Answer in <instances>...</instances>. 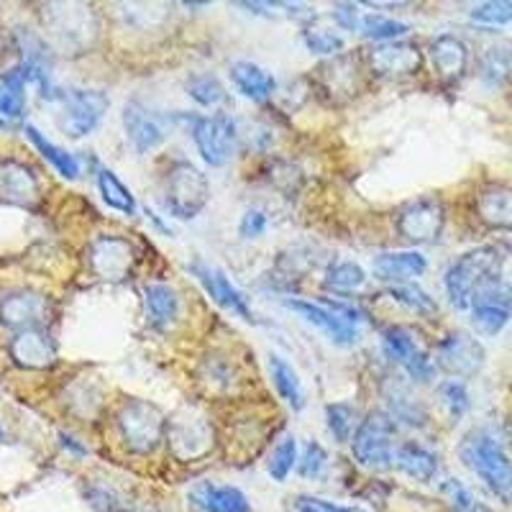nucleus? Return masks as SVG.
Listing matches in <instances>:
<instances>
[{
	"mask_svg": "<svg viewBox=\"0 0 512 512\" xmlns=\"http://www.w3.org/2000/svg\"><path fill=\"white\" fill-rule=\"evenodd\" d=\"M29 80L31 67L26 62H21L16 70L3 75V82H0V113L3 116L16 118L24 113V90Z\"/></svg>",
	"mask_w": 512,
	"mask_h": 512,
	"instance_id": "7c9ffc66",
	"label": "nucleus"
},
{
	"mask_svg": "<svg viewBox=\"0 0 512 512\" xmlns=\"http://www.w3.org/2000/svg\"><path fill=\"white\" fill-rule=\"evenodd\" d=\"M359 31L364 39L387 44V41H400L402 36H408L410 26L402 24V21H395L390 16H382V13H367V16H361Z\"/></svg>",
	"mask_w": 512,
	"mask_h": 512,
	"instance_id": "72a5a7b5",
	"label": "nucleus"
},
{
	"mask_svg": "<svg viewBox=\"0 0 512 512\" xmlns=\"http://www.w3.org/2000/svg\"><path fill=\"white\" fill-rule=\"evenodd\" d=\"M85 497H88V502L98 512H121L123 510L121 497H118L111 487H100V484H93V487L85 489Z\"/></svg>",
	"mask_w": 512,
	"mask_h": 512,
	"instance_id": "49530a36",
	"label": "nucleus"
},
{
	"mask_svg": "<svg viewBox=\"0 0 512 512\" xmlns=\"http://www.w3.org/2000/svg\"><path fill=\"white\" fill-rule=\"evenodd\" d=\"M169 446L175 451L177 459L195 461L203 459L213 446V431H210L208 420L198 413L177 415L175 420H169L167 425Z\"/></svg>",
	"mask_w": 512,
	"mask_h": 512,
	"instance_id": "f8f14e48",
	"label": "nucleus"
},
{
	"mask_svg": "<svg viewBox=\"0 0 512 512\" xmlns=\"http://www.w3.org/2000/svg\"><path fill=\"white\" fill-rule=\"evenodd\" d=\"M446 226V208L436 198H418L397 213V231L408 244H436Z\"/></svg>",
	"mask_w": 512,
	"mask_h": 512,
	"instance_id": "1a4fd4ad",
	"label": "nucleus"
},
{
	"mask_svg": "<svg viewBox=\"0 0 512 512\" xmlns=\"http://www.w3.org/2000/svg\"><path fill=\"white\" fill-rule=\"evenodd\" d=\"M397 423L387 413H369L361 420L356 428L354 438H351V451L354 459L361 466H367L372 472H387L395 464V451H392V441H395Z\"/></svg>",
	"mask_w": 512,
	"mask_h": 512,
	"instance_id": "39448f33",
	"label": "nucleus"
},
{
	"mask_svg": "<svg viewBox=\"0 0 512 512\" xmlns=\"http://www.w3.org/2000/svg\"><path fill=\"white\" fill-rule=\"evenodd\" d=\"M387 295H390L395 303L405 305V308L415 310V313L420 315H433L438 310L436 300H433L425 290H420L418 285H410V282L408 285H392Z\"/></svg>",
	"mask_w": 512,
	"mask_h": 512,
	"instance_id": "ea45409f",
	"label": "nucleus"
},
{
	"mask_svg": "<svg viewBox=\"0 0 512 512\" xmlns=\"http://www.w3.org/2000/svg\"><path fill=\"white\" fill-rule=\"evenodd\" d=\"M431 62L436 75L443 82H456L464 77L466 64H469V49L464 41L454 34H441L431 41Z\"/></svg>",
	"mask_w": 512,
	"mask_h": 512,
	"instance_id": "5701e85b",
	"label": "nucleus"
},
{
	"mask_svg": "<svg viewBox=\"0 0 512 512\" xmlns=\"http://www.w3.org/2000/svg\"><path fill=\"white\" fill-rule=\"evenodd\" d=\"M95 180H98L100 198H103V203L108 205V208L118 210V213H123V216H134L136 198L131 195V190H128V187L118 180V175L113 172V169L98 167V175H95Z\"/></svg>",
	"mask_w": 512,
	"mask_h": 512,
	"instance_id": "2f4dec72",
	"label": "nucleus"
},
{
	"mask_svg": "<svg viewBox=\"0 0 512 512\" xmlns=\"http://www.w3.org/2000/svg\"><path fill=\"white\" fill-rule=\"evenodd\" d=\"M123 128H126V139L139 154L154 152L167 139L162 121L141 100H128L123 105Z\"/></svg>",
	"mask_w": 512,
	"mask_h": 512,
	"instance_id": "dca6fc26",
	"label": "nucleus"
},
{
	"mask_svg": "<svg viewBox=\"0 0 512 512\" xmlns=\"http://www.w3.org/2000/svg\"><path fill=\"white\" fill-rule=\"evenodd\" d=\"M267 231V216L259 208H249L239 221L241 239H259Z\"/></svg>",
	"mask_w": 512,
	"mask_h": 512,
	"instance_id": "09e8293b",
	"label": "nucleus"
},
{
	"mask_svg": "<svg viewBox=\"0 0 512 512\" xmlns=\"http://www.w3.org/2000/svg\"><path fill=\"white\" fill-rule=\"evenodd\" d=\"M187 497L190 505L200 512H251L249 497L231 484L198 482Z\"/></svg>",
	"mask_w": 512,
	"mask_h": 512,
	"instance_id": "aec40b11",
	"label": "nucleus"
},
{
	"mask_svg": "<svg viewBox=\"0 0 512 512\" xmlns=\"http://www.w3.org/2000/svg\"><path fill=\"white\" fill-rule=\"evenodd\" d=\"M192 141L205 164L223 167L236 149V121L223 111L198 116L192 121Z\"/></svg>",
	"mask_w": 512,
	"mask_h": 512,
	"instance_id": "0eeeda50",
	"label": "nucleus"
},
{
	"mask_svg": "<svg viewBox=\"0 0 512 512\" xmlns=\"http://www.w3.org/2000/svg\"><path fill=\"white\" fill-rule=\"evenodd\" d=\"M228 72H231V80L236 85V90L244 98L254 100V103H264L277 90V80L264 67H259L254 62H233Z\"/></svg>",
	"mask_w": 512,
	"mask_h": 512,
	"instance_id": "a878e982",
	"label": "nucleus"
},
{
	"mask_svg": "<svg viewBox=\"0 0 512 512\" xmlns=\"http://www.w3.org/2000/svg\"><path fill=\"white\" fill-rule=\"evenodd\" d=\"M469 310H472V320L479 333H484V336H497L507 326V320L512 315V297L500 285V280H497L492 285L482 287L474 295L472 308Z\"/></svg>",
	"mask_w": 512,
	"mask_h": 512,
	"instance_id": "4468645a",
	"label": "nucleus"
},
{
	"mask_svg": "<svg viewBox=\"0 0 512 512\" xmlns=\"http://www.w3.org/2000/svg\"><path fill=\"white\" fill-rule=\"evenodd\" d=\"M187 95L203 108H216V105L226 103L228 93L223 88V82L216 75H195L187 82Z\"/></svg>",
	"mask_w": 512,
	"mask_h": 512,
	"instance_id": "e433bc0d",
	"label": "nucleus"
},
{
	"mask_svg": "<svg viewBox=\"0 0 512 512\" xmlns=\"http://www.w3.org/2000/svg\"><path fill=\"white\" fill-rule=\"evenodd\" d=\"M144 305H146V318L154 328L164 331L180 318V295L175 287L164 285V282H152L144 287Z\"/></svg>",
	"mask_w": 512,
	"mask_h": 512,
	"instance_id": "393cba45",
	"label": "nucleus"
},
{
	"mask_svg": "<svg viewBox=\"0 0 512 512\" xmlns=\"http://www.w3.org/2000/svg\"><path fill=\"white\" fill-rule=\"evenodd\" d=\"M441 492H443V497H446V500L454 505L456 512L472 510V507L477 505V500H474L472 492H469V489H466L459 479H446V482L441 484Z\"/></svg>",
	"mask_w": 512,
	"mask_h": 512,
	"instance_id": "de8ad7c7",
	"label": "nucleus"
},
{
	"mask_svg": "<svg viewBox=\"0 0 512 512\" xmlns=\"http://www.w3.org/2000/svg\"><path fill=\"white\" fill-rule=\"evenodd\" d=\"M190 272L195 274V280L203 285V290L213 297V303H218L223 310H228V313L236 315V318L246 320V323H254V310H251L249 300H246L244 292H241L239 287L231 285V280H228L221 269L210 267V264L195 259V262L190 264Z\"/></svg>",
	"mask_w": 512,
	"mask_h": 512,
	"instance_id": "ddd939ff",
	"label": "nucleus"
},
{
	"mask_svg": "<svg viewBox=\"0 0 512 512\" xmlns=\"http://www.w3.org/2000/svg\"><path fill=\"white\" fill-rule=\"evenodd\" d=\"M502 254L495 246H477L456 259L443 274L448 303L459 310L472 308V300L482 287L500 280Z\"/></svg>",
	"mask_w": 512,
	"mask_h": 512,
	"instance_id": "f257e3e1",
	"label": "nucleus"
},
{
	"mask_svg": "<svg viewBox=\"0 0 512 512\" xmlns=\"http://www.w3.org/2000/svg\"><path fill=\"white\" fill-rule=\"evenodd\" d=\"M423 64L420 49L410 41H387V44H377L369 52V67L374 75L379 77H408L415 75Z\"/></svg>",
	"mask_w": 512,
	"mask_h": 512,
	"instance_id": "a211bd4d",
	"label": "nucleus"
},
{
	"mask_svg": "<svg viewBox=\"0 0 512 512\" xmlns=\"http://www.w3.org/2000/svg\"><path fill=\"white\" fill-rule=\"evenodd\" d=\"M144 512H154V510H144Z\"/></svg>",
	"mask_w": 512,
	"mask_h": 512,
	"instance_id": "bf43d9fd",
	"label": "nucleus"
},
{
	"mask_svg": "<svg viewBox=\"0 0 512 512\" xmlns=\"http://www.w3.org/2000/svg\"><path fill=\"white\" fill-rule=\"evenodd\" d=\"M49 315V300L34 290H18L0 300V323L16 331L39 328Z\"/></svg>",
	"mask_w": 512,
	"mask_h": 512,
	"instance_id": "2eb2a0df",
	"label": "nucleus"
},
{
	"mask_svg": "<svg viewBox=\"0 0 512 512\" xmlns=\"http://www.w3.org/2000/svg\"><path fill=\"white\" fill-rule=\"evenodd\" d=\"M326 420H328V431L336 438L338 443L351 441L354 436V425H356V408L349 405V402H333L326 408Z\"/></svg>",
	"mask_w": 512,
	"mask_h": 512,
	"instance_id": "58836bf2",
	"label": "nucleus"
},
{
	"mask_svg": "<svg viewBox=\"0 0 512 512\" xmlns=\"http://www.w3.org/2000/svg\"><path fill=\"white\" fill-rule=\"evenodd\" d=\"M395 466L415 482H433L438 474V456L423 443L408 441L395 451Z\"/></svg>",
	"mask_w": 512,
	"mask_h": 512,
	"instance_id": "bb28decb",
	"label": "nucleus"
},
{
	"mask_svg": "<svg viewBox=\"0 0 512 512\" xmlns=\"http://www.w3.org/2000/svg\"><path fill=\"white\" fill-rule=\"evenodd\" d=\"M24 131H26V139L34 144L36 152L47 159V162L57 169L64 180H77V177H80V164H77L75 154H70L67 149H62V146H57L54 141H49L36 126H26Z\"/></svg>",
	"mask_w": 512,
	"mask_h": 512,
	"instance_id": "c756f323",
	"label": "nucleus"
},
{
	"mask_svg": "<svg viewBox=\"0 0 512 512\" xmlns=\"http://www.w3.org/2000/svg\"><path fill=\"white\" fill-rule=\"evenodd\" d=\"M59 100H62L59 128L72 139L93 134L108 113V105H111V100L98 90H67V93L59 95Z\"/></svg>",
	"mask_w": 512,
	"mask_h": 512,
	"instance_id": "6e6552de",
	"label": "nucleus"
},
{
	"mask_svg": "<svg viewBox=\"0 0 512 512\" xmlns=\"http://www.w3.org/2000/svg\"><path fill=\"white\" fill-rule=\"evenodd\" d=\"M123 443L134 454H152L167 436V418L149 400H126L116 415Z\"/></svg>",
	"mask_w": 512,
	"mask_h": 512,
	"instance_id": "20e7f679",
	"label": "nucleus"
},
{
	"mask_svg": "<svg viewBox=\"0 0 512 512\" xmlns=\"http://www.w3.org/2000/svg\"><path fill=\"white\" fill-rule=\"evenodd\" d=\"M438 397H441V405L446 408V413L454 420L464 418L466 410H469V392H466L464 382H459V379H448V382L438 384Z\"/></svg>",
	"mask_w": 512,
	"mask_h": 512,
	"instance_id": "79ce46f5",
	"label": "nucleus"
},
{
	"mask_svg": "<svg viewBox=\"0 0 512 512\" xmlns=\"http://www.w3.org/2000/svg\"><path fill=\"white\" fill-rule=\"evenodd\" d=\"M477 216L487 228L512 231V185L492 182L484 185L477 195Z\"/></svg>",
	"mask_w": 512,
	"mask_h": 512,
	"instance_id": "412c9836",
	"label": "nucleus"
},
{
	"mask_svg": "<svg viewBox=\"0 0 512 512\" xmlns=\"http://www.w3.org/2000/svg\"><path fill=\"white\" fill-rule=\"evenodd\" d=\"M297 512H349V507H341V505H333L328 500H320V497H297L295 502Z\"/></svg>",
	"mask_w": 512,
	"mask_h": 512,
	"instance_id": "3c124183",
	"label": "nucleus"
},
{
	"mask_svg": "<svg viewBox=\"0 0 512 512\" xmlns=\"http://www.w3.org/2000/svg\"><path fill=\"white\" fill-rule=\"evenodd\" d=\"M367 285V272L354 262H336L326 269V287L336 292H356Z\"/></svg>",
	"mask_w": 512,
	"mask_h": 512,
	"instance_id": "c9c22d12",
	"label": "nucleus"
},
{
	"mask_svg": "<svg viewBox=\"0 0 512 512\" xmlns=\"http://www.w3.org/2000/svg\"><path fill=\"white\" fill-rule=\"evenodd\" d=\"M461 461H464L497 500L512 502V464L507 459L505 448L484 431H472L464 438L459 448Z\"/></svg>",
	"mask_w": 512,
	"mask_h": 512,
	"instance_id": "f03ea898",
	"label": "nucleus"
},
{
	"mask_svg": "<svg viewBox=\"0 0 512 512\" xmlns=\"http://www.w3.org/2000/svg\"><path fill=\"white\" fill-rule=\"evenodd\" d=\"M484 359H487V354H484L479 338L466 331L448 333L436 346V367H441L443 372L456 379H469L482 372Z\"/></svg>",
	"mask_w": 512,
	"mask_h": 512,
	"instance_id": "9d476101",
	"label": "nucleus"
},
{
	"mask_svg": "<svg viewBox=\"0 0 512 512\" xmlns=\"http://www.w3.org/2000/svg\"><path fill=\"white\" fill-rule=\"evenodd\" d=\"M333 18H336L338 26H344V29L349 31H356L361 26V11L354 3H338V6L333 8Z\"/></svg>",
	"mask_w": 512,
	"mask_h": 512,
	"instance_id": "8fccbe9b",
	"label": "nucleus"
},
{
	"mask_svg": "<svg viewBox=\"0 0 512 512\" xmlns=\"http://www.w3.org/2000/svg\"><path fill=\"white\" fill-rule=\"evenodd\" d=\"M384 356L397 364L415 382H431L436 374V361L420 346L418 336L405 326H390L382 331Z\"/></svg>",
	"mask_w": 512,
	"mask_h": 512,
	"instance_id": "423d86ee",
	"label": "nucleus"
},
{
	"mask_svg": "<svg viewBox=\"0 0 512 512\" xmlns=\"http://www.w3.org/2000/svg\"><path fill=\"white\" fill-rule=\"evenodd\" d=\"M11 356L18 367L47 369L57 359V349H54L52 338L41 328H31V331L16 333V338L11 341Z\"/></svg>",
	"mask_w": 512,
	"mask_h": 512,
	"instance_id": "4be33fe9",
	"label": "nucleus"
},
{
	"mask_svg": "<svg viewBox=\"0 0 512 512\" xmlns=\"http://www.w3.org/2000/svg\"><path fill=\"white\" fill-rule=\"evenodd\" d=\"M3 54H6V41H3V36H0V59H3Z\"/></svg>",
	"mask_w": 512,
	"mask_h": 512,
	"instance_id": "5fc2aeb1",
	"label": "nucleus"
},
{
	"mask_svg": "<svg viewBox=\"0 0 512 512\" xmlns=\"http://www.w3.org/2000/svg\"><path fill=\"white\" fill-rule=\"evenodd\" d=\"M269 374H272L274 390L280 392L282 400H285L292 410H303L305 408L303 382H300V377H297V372L292 369L290 361L282 359L280 354H269Z\"/></svg>",
	"mask_w": 512,
	"mask_h": 512,
	"instance_id": "c85d7f7f",
	"label": "nucleus"
},
{
	"mask_svg": "<svg viewBox=\"0 0 512 512\" xmlns=\"http://www.w3.org/2000/svg\"><path fill=\"white\" fill-rule=\"evenodd\" d=\"M210 200V182L195 164L172 162L164 175V208L172 218L192 221Z\"/></svg>",
	"mask_w": 512,
	"mask_h": 512,
	"instance_id": "7ed1b4c3",
	"label": "nucleus"
},
{
	"mask_svg": "<svg viewBox=\"0 0 512 512\" xmlns=\"http://www.w3.org/2000/svg\"><path fill=\"white\" fill-rule=\"evenodd\" d=\"M464 512H489V510H487V507H482V505H479V502H477V505H474L472 510H464Z\"/></svg>",
	"mask_w": 512,
	"mask_h": 512,
	"instance_id": "864d4df0",
	"label": "nucleus"
},
{
	"mask_svg": "<svg viewBox=\"0 0 512 512\" xmlns=\"http://www.w3.org/2000/svg\"><path fill=\"white\" fill-rule=\"evenodd\" d=\"M0 128H6V121H3V118H0Z\"/></svg>",
	"mask_w": 512,
	"mask_h": 512,
	"instance_id": "4d7b16f0",
	"label": "nucleus"
},
{
	"mask_svg": "<svg viewBox=\"0 0 512 512\" xmlns=\"http://www.w3.org/2000/svg\"><path fill=\"white\" fill-rule=\"evenodd\" d=\"M205 382L216 390H231L236 382V364L228 356H210L205 361Z\"/></svg>",
	"mask_w": 512,
	"mask_h": 512,
	"instance_id": "37998d69",
	"label": "nucleus"
},
{
	"mask_svg": "<svg viewBox=\"0 0 512 512\" xmlns=\"http://www.w3.org/2000/svg\"><path fill=\"white\" fill-rule=\"evenodd\" d=\"M328 466V454L326 448L320 446L318 441H310L303 448V454L297 459V472L303 474L305 479H320Z\"/></svg>",
	"mask_w": 512,
	"mask_h": 512,
	"instance_id": "c03bdc74",
	"label": "nucleus"
},
{
	"mask_svg": "<svg viewBox=\"0 0 512 512\" xmlns=\"http://www.w3.org/2000/svg\"><path fill=\"white\" fill-rule=\"evenodd\" d=\"M428 269V259L420 251H384L374 259V277L382 282L408 285V280L420 277Z\"/></svg>",
	"mask_w": 512,
	"mask_h": 512,
	"instance_id": "b1692460",
	"label": "nucleus"
},
{
	"mask_svg": "<svg viewBox=\"0 0 512 512\" xmlns=\"http://www.w3.org/2000/svg\"><path fill=\"white\" fill-rule=\"evenodd\" d=\"M512 75V47L510 44H495L482 57V80L489 88H500Z\"/></svg>",
	"mask_w": 512,
	"mask_h": 512,
	"instance_id": "473e14b6",
	"label": "nucleus"
},
{
	"mask_svg": "<svg viewBox=\"0 0 512 512\" xmlns=\"http://www.w3.org/2000/svg\"><path fill=\"white\" fill-rule=\"evenodd\" d=\"M384 400H387V415H390L395 423L413 425V428H423L428 425V413H425L423 402L418 397L410 395L408 387L392 382L384 392Z\"/></svg>",
	"mask_w": 512,
	"mask_h": 512,
	"instance_id": "cd10ccee",
	"label": "nucleus"
},
{
	"mask_svg": "<svg viewBox=\"0 0 512 512\" xmlns=\"http://www.w3.org/2000/svg\"><path fill=\"white\" fill-rule=\"evenodd\" d=\"M323 80H326V90L331 95L346 93L354 95L356 93V64L351 62L349 57H336L331 64L323 67Z\"/></svg>",
	"mask_w": 512,
	"mask_h": 512,
	"instance_id": "f704fd0d",
	"label": "nucleus"
},
{
	"mask_svg": "<svg viewBox=\"0 0 512 512\" xmlns=\"http://www.w3.org/2000/svg\"><path fill=\"white\" fill-rule=\"evenodd\" d=\"M136 264V251L131 241L103 233L90 244V269L103 282H123L131 277Z\"/></svg>",
	"mask_w": 512,
	"mask_h": 512,
	"instance_id": "9b49d317",
	"label": "nucleus"
},
{
	"mask_svg": "<svg viewBox=\"0 0 512 512\" xmlns=\"http://www.w3.org/2000/svg\"><path fill=\"white\" fill-rule=\"evenodd\" d=\"M349 512H364L361 507H349Z\"/></svg>",
	"mask_w": 512,
	"mask_h": 512,
	"instance_id": "6e6d98bb",
	"label": "nucleus"
},
{
	"mask_svg": "<svg viewBox=\"0 0 512 512\" xmlns=\"http://www.w3.org/2000/svg\"><path fill=\"white\" fill-rule=\"evenodd\" d=\"M285 308H290L292 313H297L303 320H308L310 326L320 328L326 333L328 341L336 346H354L359 341V333L351 323H346L344 318H338L333 310H328L326 305L310 303V300H285Z\"/></svg>",
	"mask_w": 512,
	"mask_h": 512,
	"instance_id": "6ab92c4d",
	"label": "nucleus"
},
{
	"mask_svg": "<svg viewBox=\"0 0 512 512\" xmlns=\"http://www.w3.org/2000/svg\"><path fill=\"white\" fill-rule=\"evenodd\" d=\"M41 198V187L31 167L18 159H0V203L34 208Z\"/></svg>",
	"mask_w": 512,
	"mask_h": 512,
	"instance_id": "f3484780",
	"label": "nucleus"
},
{
	"mask_svg": "<svg viewBox=\"0 0 512 512\" xmlns=\"http://www.w3.org/2000/svg\"><path fill=\"white\" fill-rule=\"evenodd\" d=\"M303 39H305V47H308L313 54H333V57H336V54L344 49V36L336 34V31L308 29L303 34Z\"/></svg>",
	"mask_w": 512,
	"mask_h": 512,
	"instance_id": "a18cd8bd",
	"label": "nucleus"
},
{
	"mask_svg": "<svg viewBox=\"0 0 512 512\" xmlns=\"http://www.w3.org/2000/svg\"><path fill=\"white\" fill-rule=\"evenodd\" d=\"M469 18H472L474 24L482 26H510L512 0H487V3H477L469 11Z\"/></svg>",
	"mask_w": 512,
	"mask_h": 512,
	"instance_id": "a19ab883",
	"label": "nucleus"
},
{
	"mask_svg": "<svg viewBox=\"0 0 512 512\" xmlns=\"http://www.w3.org/2000/svg\"><path fill=\"white\" fill-rule=\"evenodd\" d=\"M0 441H3V428H0Z\"/></svg>",
	"mask_w": 512,
	"mask_h": 512,
	"instance_id": "13d9d810",
	"label": "nucleus"
},
{
	"mask_svg": "<svg viewBox=\"0 0 512 512\" xmlns=\"http://www.w3.org/2000/svg\"><path fill=\"white\" fill-rule=\"evenodd\" d=\"M59 441H62V446L67 448V451H72L75 456H88V448L82 446L77 438H72L70 433H59Z\"/></svg>",
	"mask_w": 512,
	"mask_h": 512,
	"instance_id": "603ef678",
	"label": "nucleus"
},
{
	"mask_svg": "<svg viewBox=\"0 0 512 512\" xmlns=\"http://www.w3.org/2000/svg\"><path fill=\"white\" fill-rule=\"evenodd\" d=\"M297 438L295 436H285L277 446H274L272 456H269L267 472L274 482H285L290 477V472L297 466Z\"/></svg>",
	"mask_w": 512,
	"mask_h": 512,
	"instance_id": "4c0bfd02",
	"label": "nucleus"
}]
</instances>
